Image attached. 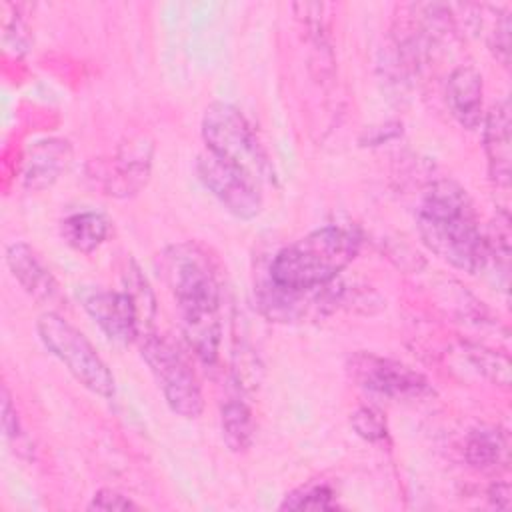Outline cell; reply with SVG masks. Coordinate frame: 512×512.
<instances>
[{
	"label": "cell",
	"mask_w": 512,
	"mask_h": 512,
	"mask_svg": "<svg viewBox=\"0 0 512 512\" xmlns=\"http://www.w3.org/2000/svg\"><path fill=\"white\" fill-rule=\"evenodd\" d=\"M416 228L428 250L454 268L476 274L488 264V240L474 204L454 180H438L416 210Z\"/></svg>",
	"instance_id": "7a4b0ae2"
},
{
	"label": "cell",
	"mask_w": 512,
	"mask_h": 512,
	"mask_svg": "<svg viewBox=\"0 0 512 512\" xmlns=\"http://www.w3.org/2000/svg\"><path fill=\"white\" fill-rule=\"evenodd\" d=\"M222 440L232 452H244L254 440L252 410L242 400H228L220 412Z\"/></svg>",
	"instance_id": "e0dca14e"
},
{
	"label": "cell",
	"mask_w": 512,
	"mask_h": 512,
	"mask_svg": "<svg viewBox=\"0 0 512 512\" xmlns=\"http://www.w3.org/2000/svg\"><path fill=\"white\" fill-rule=\"evenodd\" d=\"M464 454L472 468L494 470L498 464L506 462V434L496 426H480L468 434Z\"/></svg>",
	"instance_id": "2e32d148"
},
{
	"label": "cell",
	"mask_w": 512,
	"mask_h": 512,
	"mask_svg": "<svg viewBox=\"0 0 512 512\" xmlns=\"http://www.w3.org/2000/svg\"><path fill=\"white\" fill-rule=\"evenodd\" d=\"M6 264L24 288L40 304H58L62 300L58 282L38 252L26 242H12L6 248Z\"/></svg>",
	"instance_id": "8fae6325"
},
{
	"label": "cell",
	"mask_w": 512,
	"mask_h": 512,
	"mask_svg": "<svg viewBox=\"0 0 512 512\" xmlns=\"http://www.w3.org/2000/svg\"><path fill=\"white\" fill-rule=\"evenodd\" d=\"M482 92V76L474 66L462 64L450 72L446 82V102L452 116L466 130L478 128L484 120Z\"/></svg>",
	"instance_id": "7c38bea8"
},
{
	"label": "cell",
	"mask_w": 512,
	"mask_h": 512,
	"mask_svg": "<svg viewBox=\"0 0 512 512\" xmlns=\"http://www.w3.org/2000/svg\"><path fill=\"white\" fill-rule=\"evenodd\" d=\"M36 332L44 348L58 358L86 390L100 398L114 396L116 384L110 368L76 326L56 312H46L38 318Z\"/></svg>",
	"instance_id": "5b68a950"
},
{
	"label": "cell",
	"mask_w": 512,
	"mask_h": 512,
	"mask_svg": "<svg viewBox=\"0 0 512 512\" xmlns=\"http://www.w3.org/2000/svg\"><path fill=\"white\" fill-rule=\"evenodd\" d=\"M350 426L352 430L364 438L366 442H380L388 434L386 418L384 414L374 406H358L350 414Z\"/></svg>",
	"instance_id": "d6986e66"
},
{
	"label": "cell",
	"mask_w": 512,
	"mask_h": 512,
	"mask_svg": "<svg viewBox=\"0 0 512 512\" xmlns=\"http://www.w3.org/2000/svg\"><path fill=\"white\" fill-rule=\"evenodd\" d=\"M484 152L488 160V174L494 184H510V104L500 100L492 104L484 118Z\"/></svg>",
	"instance_id": "4fadbf2b"
},
{
	"label": "cell",
	"mask_w": 512,
	"mask_h": 512,
	"mask_svg": "<svg viewBox=\"0 0 512 512\" xmlns=\"http://www.w3.org/2000/svg\"><path fill=\"white\" fill-rule=\"evenodd\" d=\"M196 170L208 192L218 198V202L236 218L252 220L262 212L264 200L260 186L240 170L232 168L210 152L198 156Z\"/></svg>",
	"instance_id": "ba28073f"
},
{
	"label": "cell",
	"mask_w": 512,
	"mask_h": 512,
	"mask_svg": "<svg viewBox=\"0 0 512 512\" xmlns=\"http://www.w3.org/2000/svg\"><path fill=\"white\" fill-rule=\"evenodd\" d=\"M2 428L8 440H16L20 436V420L6 386H2Z\"/></svg>",
	"instance_id": "603a6c76"
},
{
	"label": "cell",
	"mask_w": 512,
	"mask_h": 512,
	"mask_svg": "<svg viewBox=\"0 0 512 512\" xmlns=\"http://www.w3.org/2000/svg\"><path fill=\"white\" fill-rule=\"evenodd\" d=\"M472 358L476 362V366L482 368L484 374H488L496 384L508 386L510 382V368H508V360L500 358L498 354L490 352V350H474Z\"/></svg>",
	"instance_id": "ffe728a7"
},
{
	"label": "cell",
	"mask_w": 512,
	"mask_h": 512,
	"mask_svg": "<svg viewBox=\"0 0 512 512\" xmlns=\"http://www.w3.org/2000/svg\"><path fill=\"white\" fill-rule=\"evenodd\" d=\"M336 494L324 482H310L288 492L280 510H336Z\"/></svg>",
	"instance_id": "ac0fdd59"
},
{
	"label": "cell",
	"mask_w": 512,
	"mask_h": 512,
	"mask_svg": "<svg viewBox=\"0 0 512 512\" xmlns=\"http://www.w3.org/2000/svg\"><path fill=\"white\" fill-rule=\"evenodd\" d=\"M84 310L100 326V330L118 344H130L142 332L138 306L128 290L88 288L80 296Z\"/></svg>",
	"instance_id": "30bf717a"
},
{
	"label": "cell",
	"mask_w": 512,
	"mask_h": 512,
	"mask_svg": "<svg viewBox=\"0 0 512 512\" xmlns=\"http://www.w3.org/2000/svg\"><path fill=\"white\" fill-rule=\"evenodd\" d=\"M358 252L360 236L352 228L320 226L272 258L270 282L288 290L322 288L334 282Z\"/></svg>",
	"instance_id": "3957f363"
},
{
	"label": "cell",
	"mask_w": 512,
	"mask_h": 512,
	"mask_svg": "<svg viewBox=\"0 0 512 512\" xmlns=\"http://www.w3.org/2000/svg\"><path fill=\"white\" fill-rule=\"evenodd\" d=\"M164 270L188 346L202 362L214 364L222 340V288L216 260L202 244L182 242L164 252Z\"/></svg>",
	"instance_id": "6da1fadb"
},
{
	"label": "cell",
	"mask_w": 512,
	"mask_h": 512,
	"mask_svg": "<svg viewBox=\"0 0 512 512\" xmlns=\"http://www.w3.org/2000/svg\"><path fill=\"white\" fill-rule=\"evenodd\" d=\"M136 508H138L136 502H132L128 496H124L122 492L112 490V488L98 490L88 504V510H104V512H126V510H136Z\"/></svg>",
	"instance_id": "44dd1931"
},
{
	"label": "cell",
	"mask_w": 512,
	"mask_h": 512,
	"mask_svg": "<svg viewBox=\"0 0 512 512\" xmlns=\"http://www.w3.org/2000/svg\"><path fill=\"white\" fill-rule=\"evenodd\" d=\"M488 498L496 508H508L510 504V486L506 482H496L488 490Z\"/></svg>",
	"instance_id": "cb8c5ba5"
},
{
	"label": "cell",
	"mask_w": 512,
	"mask_h": 512,
	"mask_svg": "<svg viewBox=\"0 0 512 512\" xmlns=\"http://www.w3.org/2000/svg\"><path fill=\"white\" fill-rule=\"evenodd\" d=\"M346 370L356 386L390 400H416L434 392L420 372L374 352L350 354Z\"/></svg>",
	"instance_id": "52a82bcc"
},
{
	"label": "cell",
	"mask_w": 512,
	"mask_h": 512,
	"mask_svg": "<svg viewBox=\"0 0 512 512\" xmlns=\"http://www.w3.org/2000/svg\"><path fill=\"white\" fill-rule=\"evenodd\" d=\"M202 138L210 154L240 170L258 186L276 182V172L266 148L248 118L234 104L216 100L206 106Z\"/></svg>",
	"instance_id": "277c9868"
},
{
	"label": "cell",
	"mask_w": 512,
	"mask_h": 512,
	"mask_svg": "<svg viewBox=\"0 0 512 512\" xmlns=\"http://www.w3.org/2000/svg\"><path fill=\"white\" fill-rule=\"evenodd\" d=\"M142 358L148 364L168 408L186 420H194L204 410V398L194 370L182 352L156 334L142 336Z\"/></svg>",
	"instance_id": "8992f818"
},
{
	"label": "cell",
	"mask_w": 512,
	"mask_h": 512,
	"mask_svg": "<svg viewBox=\"0 0 512 512\" xmlns=\"http://www.w3.org/2000/svg\"><path fill=\"white\" fill-rule=\"evenodd\" d=\"M490 48H492L494 56L506 66L508 64V52H510V18H508V14H504L496 22V28L492 32Z\"/></svg>",
	"instance_id": "7402d4cb"
},
{
	"label": "cell",
	"mask_w": 512,
	"mask_h": 512,
	"mask_svg": "<svg viewBox=\"0 0 512 512\" xmlns=\"http://www.w3.org/2000/svg\"><path fill=\"white\" fill-rule=\"evenodd\" d=\"M94 166V164H92ZM152 168V144L144 138L130 140L122 144L114 158L98 162L90 178L98 180L104 194L116 198H128L138 194L148 178Z\"/></svg>",
	"instance_id": "9c48e42d"
},
{
	"label": "cell",
	"mask_w": 512,
	"mask_h": 512,
	"mask_svg": "<svg viewBox=\"0 0 512 512\" xmlns=\"http://www.w3.org/2000/svg\"><path fill=\"white\" fill-rule=\"evenodd\" d=\"M112 232L110 220L100 212H76L60 222L62 240L80 254H92L98 250Z\"/></svg>",
	"instance_id": "9a60e30c"
},
{
	"label": "cell",
	"mask_w": 512,
	"mask_h": 512,
	"mask_svg": "<svg viewBox=\"0 0 512 512\" xmlns=\"http://www.w3.org/2000/svg\"><path fill=\"white\" fill-rule=\"evenodd\" d=\"M72 156L68 140L46 138L28 148L24 160V186L28 190L50 188L66 170Z\"/></svg>",
	"instance_id": "5bb4252c"
}]
</instances>
